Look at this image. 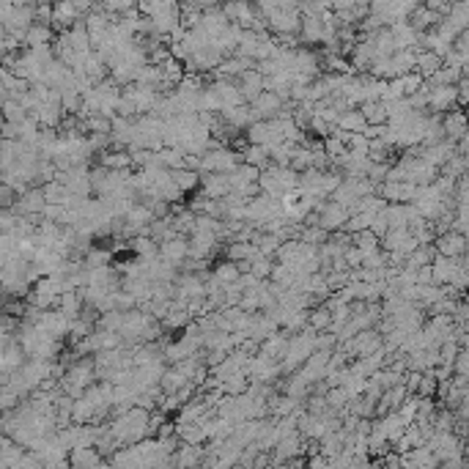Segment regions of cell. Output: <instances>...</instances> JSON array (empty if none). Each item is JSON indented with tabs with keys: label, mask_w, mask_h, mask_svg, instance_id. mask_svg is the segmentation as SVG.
I'll return each mask as SVG.
<instances>
[{
	"label": "cell",
	"mask_w": 469,
	"mask_h": 469,
	"mask_svg": "<svg viewBox=\"0 0 469 469\" xmlns=\"http://www.w3.org/2000/svg\"><path fill=\"white\" fill-rule=\"evenodd\" d=\"M316 335H318V332H313L310 327H307V329H302V332H296V335H291L288 354H285V360H283V365H280V368H285V371L302 368V365H305V362L316 354Z\"/></svg>",
	"instance_id": "cell-1"
},
{
	"label": "cell",
	"mask_w": 469,
	"mask_h": 469,
	"mask_svg": "<svg viewBox=\"0 0 469 469\" xmlns=\"http://www.w3.org/2000/svg\"><path fill=\"white\" fill-rule=\"evenodd\" d=\"M244 165V154L234 151V149H217V151H209L204 154V165H201V173L209 176V173H234Z\"/></svg>",
	"instance_id": "cell-2"
},
{
	"label": "cell",
	"mask_w": 469,
	"mask_h": 469,
	"mask_svg": "<svg viewBox=\"0 0 469 469\" xmlns=\"http://www.w3.org/2000/svg\"><path fill=\"white\" fill-rule=\"evenodd\" d=\"M244 140H247V146H263V149H274L277 143H283L274 121H255L244 132Z\"/></svg>",
	"instance_id": "cell-3"
},
{
	"label": "cell",
	"mask_w": 469,
	"mask_h": 469,
	"mask_svg": "<svg viewBox=\"0 0 469 469\" xmlns=\"http://www.w3.org/2000/svg\"><path fill=\"white\" fill-rule=\"evenodd\" d=\"M94 371H96V362H94V357L74 360V362L69 365V371H66V379H63V384H69L74 393H80L83 387H88V384L94 382Z\"/></svg>",
	"instance_id": "cell-4"
},
{
	"label": "cell",
	"mask_w": 469,
	"mask_h": 469,
	"mask_svg": "<svg viewBox=\"0 0 469 469\" xmlns=\"http://www.w3.org/2000/svg\"><path fill=\"white\" fill-rule=\"evenodd\" d=\"M160 258L176 269H182L187 261H190V239L187 236H176L171 241H162L160 244Z\"/></svg>",
	"instance_id": "cell-5"
},
{
	"label": "cell",
	"mask_w": 469,
	"mask_h": 469,
	"mask_svg": "<svg viewBox=\"0 0 469 469\" xmlns=\"http://www.w3.org/2000/svg\"><path fill=\"white\" fill-rule=\"evenodd\" d=\"M434 244H437V252H439L442 258H453V261H461L469 250L467 236L459 234V231H448V234L437 236Z\"/></svg>",
	"instance_id": "cell-6"
},
{
	"label": "cell",
	"mask_w": 469,
	"mask_h": 469,
	"mask_svg": "<svg viewBox=\"0 0 469 469\" xmlns=\"http://www.w3.org/2000/svg\"><path fill=\"white\" fill-rule=\"evenodd\" d=\"M47 209V195H44V187H30L25 195H19V204H17V215L19 217H41Z\"/></svg>",
	"instance_id": "cell-7"
},
{
	"label": "cell",
	"mask_w": 469,
	"mask_h": 469,
	"mask_svg": "<svg viewBox=\"0 0 469 469\" xmlns=\"http://www.w3.org/2000/svg\"><path fill=\"white\" fill-rule=\"evenodd\" d=\"M349 220H351V212H349L346 206L329 201V204L324 206V212H321L318 226H321L327 234H338V231H346V223H349Z\"/></svg>",
	"instance_id": "cell-8"
},
{
	"label": "cell",
	"mask_w": 469,
	"mask_h": 469,
	"mask_svg": "<svg viewBox=\"0 0 469 469\" xmlns=\"http://www.w3.org/2000/svg\"><path fill=\"white\" fill-rule=\"evenodd\" d=\"M442 129H445V138L450 140V143H461V138H467L469 135V118H467V110H450V113H445L442 116Z\"/></svg>",
	"instance_id": "cell-9"
},
{
	"label": "cell",
	"mask_w": 469,
	"mask_h": 469,
	"mask_svg": "<svg viewBox=\"0 0 469 469\" xmlns=\"http://www.w3.org/2000/svg\"><path fill=\"white\" fill-rule=\"evenodd\" d=\"M302 30V14H285V11H277L272 19H269V33L274 39H283V36H299Z\"/></svg>",
	"instance_id": "cell-10"
},
{
	"label": "cell",
	"mask_w": 469,
	"mask_h": 469,
	"mask_svg": "<svg viewBox=\"0 0 469 469\" xmlns=\"http://www.w3.org/2000/svg\"><path fill=\"white\" fill-rule=\"evenodd\" d=\"M283 107H285V102H283L277 94H272V91H263V94L252 102V113H255L258 121H274V118L283 113Z\"/></svg>",
	"instance_id": "cell-11"
},
{
	"label": "cell",
	"mask_w": 469,
	"mask_h": 469,
	"mask_svg": "<svg viewBox=\"0 0 469 469\" xmlns=\"http://www.w3.org/2000/svg\"><path fill=\"white\" fill-rule=\"evenodd\" d=\"M198 193H204V195L212 198V201H223V198L231 195L234 190H231V179H228L226 173H209V176L201 173V190H198Z\"/></svg>",
	"instance_id": "cell-12"
},
{
	"label": "cell",
	"mask_w": 469,
	"mask_h": 469,
	"mask_svg": "<svg viewBox=\"0 0 469 469\" xmlns=\"http://www.w3.org/2000/svg\"><path fill=\"white\" fill-rule=\"evenodd\" d=\"M288 343H291V335L285 332V329H280V332H274L269 340H263L261 343V360H266V362H277V360H285V354H288Z\"/></svg>",
	"instance_id": "cell-13"
},
{
	"label": "cell",
	"mask_w": 469,
	"mask_h": 469,
	"mask_svg": "<svg viewBox=\"0 0 469 469\" xmlns=\"http://www.w3.org/2000/svg\"><path fill=\"white\" fill-rule=\"evenodd\" d=\"M445 69V58L442 55H437L434 50H417V66H415V72L428 83L431 77H437L439 72Z\"/></svg>",
	"instance_id": "cell-14"
},
{
	"label": "cell",
	"mask_w": 469,
	"mask_h": 469,
	"mask_svg": "<svg viewBox=\"0 0 469 469\" xmlns=\"http://www.w3.org/2000/svg\"><path fill=\"white\" fill-rule=\"evenodd\" d=\"M55 39H58V33H55V28H52V25H41V22H36V25L25 33V50L52 47V44H55Z\"/></svg>",
	"instance_id": "cell-15"
},
{
	"label": "cell",
	"mask_w": 469,
	"mask_h": 469,
	"mask_svg": "<svg viewBox=\"0 0 469 469\" xmlns=\"http://www.w3.org/2000/svg\"><path fill=\"white\" fill-rule=\"evenodd\" d=\"M299 41H302V47H313V50H316V44H324V22H321V17H302Z\"/></svg>",
	"instance_id": "cell-16"
},
{
	"label": "cell",
	"mask_w": 469,
	"mask_h": 469,
	"mask_svg": "<svg viewBox=\"0 0 469 469\" xmlns=\"http://www.w3.org/2000/svg\"><path fill=\"white\" fill-rule=\"evenodd\" d=\"M96 165H102L113 173H124V171L135 168V160H132V151H105L96 157Z\"/></svg>",
	"instance_id": "cell-17"
},
{
	"label": "cell",
	"mask_w": 469,
	"mask_h": 469,
	"mask_svg": "<svg viewBox=\"0 0 469 469\" xmlns=\"http://www.w3.org/2000/svg\"><path fill=\"white\" fill-rule=\"evenodd\" d=\"M263 74L258 72V69H250L247 74H241L236 83H239V88H241V94H244V99H247V105H252L261 94H263Z\"/></svg>",
	"instance_id": "cell-18"
},
{
	"label": "cell",
	"mask_w": 469,
	"mask_h": 469,
	"mask_svg": "<svg viewBox=\"0 0 469 469\" xmlns=\"http://www.w3.org/2000/svg\"><path fill=\"white\" fill-rule=\"evenodd\" d=\"M434 283L437 285H450L453 280H456V274L461 272V261H453V258H437L434 261Z\"/></svg>",
	"instance_id": "cell-19"
},
{
	"label": "cell",
	"mask_w": 469,
	"mask_h": 469,
	"mask_svg": "<svg viewBox=\"0 0 469 469\" xmlns=\"http://www.w3.org/2000/svg\"><path fill=\"white\" fill-rule=\"evenodd\" d=\"M360 110H362L368 127H390V113H387L384 102H365Z\"/></svg>",
	"instance_id": "cell-20"
},
{
	"label": "cell",
	"mask_w": 469,
	"mask_h": 469,
	"mask_svg": "<svg viewBox=\"0 0 469 469\" xmlns=\"http://www.w3.org/2000/svg\"><path fill=\"white\" fill-rule=\"evenodd\" d=\"M335 127H338V129H343V132H349V135H365L368 121H365L362 110H349V113H343V116L338 118V124H335Z\"/></svg>",
	"instance_id": "cell-21"
},
{
	"label": "cell",
	"mask_w": 469,
	"mask_h": 469,
	"mask_svg": "<svg viewBox=\"0 0 469 469\" xmlns=\"http://www.w3.org/2000/svg\"><path fill=\"white\" fill-rule=\"evenodd\" d=\"M83 307H85V302H83L80 291H66V294L61 296V302H58V310H61L69 321H77V318L83 316Z\"/></svg>",
	"instance_id": "cell-22"
},
{
	"label": "cell",
	"mask_w": 469,
	"mask_h": 469,
	"mask_svg": "<svg viewBox=\"0 0 469 469\" xmlns=\"http://www.w3.org/2000/svg\"><path fill=\"white\" fill-rule=\"evenodd\" d=\"M332 324H335V318H332V310L327 307V305H318V307H313L310 313H307V327L313 329V332H329L332 329Z\"/></svg>",
	"instance_id": "cell-23"
},
{
	"label": "cell",
	"mask_w": 469,
	"mask_h": 469,
	"mask_svg": "<svg viewBox=\"0 0 469 469\" xmlns=\"http://www.w3.org/2000/svg\"><path fill=\"white\" fill-rule=\"evenodd\" d=\"M226 252V261H234V263H241V261H252L258 255V247L250 244V241H231L223 247Z\"/></svg>",
	"instance_id": "cell-24"
},
{
	"label": "cell",
	"mask_w": 469,
	"mask_h": 469,
	"mask_svg": "<svg viewBox=\"0 0 469 469\" xmlns=\"http://www.w3.org/2000/svg\"><path fill=\"white\" fill-rule=\"evenodd\" d=\"M212 274H215V280L217 283H223V285H234V283H239L241 280V269L236 266L234 261H217L215 266H212Z\"/></svg>",
	"instance_id": "cell-25"
},
{
	"label": "cell",
	"mask_w": 469,
	"mask_h": 469,
	"mask_svg": "<svg viewBox=\"0 0 469 469\" xmlns=\"http://www.w3.org/2000/svg\"><path fill=\"white\" fill-rule=\"evenodd\" d=\"M241 154H244V165H252V168H258V171L272 168V151L263 149V146H247Z\"/></svg>",
	"instance_id": "cell-26"
},
{
	"label": "cell",
	"mask_w": 469,
	"mask_h": 469,
	"mask_svg": "<svg viewBox=\"0 0 469 469\" xmlns=\"http://www.w3.org/2000/svg\"><path fill=\"white\" fill-rule=\"evenodd\" d=\"M184 157H187L184 149H162L157 154V165H162V168L176 173V171H184Z\"/></svg>",
	"instance_id": "cell-27"
},
{
	"label": "cell",
	"mask_w": 469,
	"mask_h": 469,
	"mask_svg": "<svg viewBox=\"0 0 469 469\" xmlns=\"http://www.w3.org/2000/svg\"><path fill=\"white\" fill-rule=\"evenodd\" d=\"M129 250H132L135 258H154V255H160V244L151 236H135V239H129Z\"/></svg>",
	"instance_id": "cell-28"
},
{
	"label": "cell",
	"mask_w": 469,
	"mask_h": 469,
	"mask_svg": "<svg viewBox=\"0 0 469 469\" xmlns=\"http://www.w3.org/2000/svg\"><path fill=\"white\" fill-rule=\"evenodd\" d=\"M252 244H255V247H258V252H261V255H266V258H277V252H280V247H283V241H280L277 236L263 234V231H258V234H255Z\"/></svg>",
	"instance_id": "cell-29"
},
{
	"label": "cell",
	"mask_w": 469,
	"mask_h": 469,
	"mask_svg": "<svg viewBox=\"0 0 469 469\" xmlns=\"http://www.w3.org/2000/svg\"><path fill=\"white\" fill-rule=\"evenodd\" d=\"M69 39H72V47H74L77 52H94V47H91V33H88V28H85L83 19L69 30Z\"/></svg>",
	"instance_id": "cell-30"
},
{
	"label": "cell",
	"mask_w": 469,
	"mask_h": 469,
	"mask_svg": "<svg viewBox=\"0 0 469 469\" xmlns=\"http://www.w3.org/2000/svg\"><path fill=\"white\" fill-rule=\"evenodd\" d=\"M201 113H223V96L217 91V85H206L201 94Z\"/></svg>",
	"instance_id": "cell-31"
},
{
	"label": "cell",
	"mask_w": 469,
	"mask_h": 469,
	"mask_svg": "<svg viewBox=\"0 0 469 469\" xmlns=\"http://www.w3.org/2000/svg\"><path fill=\"white\" fill-rule=\"evenodd\" d=\"M3 118H6V124H22V121H28L30 118V113L25 110V105L22 102H17V99H6L3 102Z\"/></svg>",
	"instance_id": "cell-32"
},
{
	"label": "cell",
	"mask_w": 469,
	"mask_h": 469,
	"mask_svg": "<svg viewBox=\"0 0 469 469\" xmlns=\"http://www.w3.org/2000/svg\"><path fill=\"white\" fill-rule=\"evenodd\" d=\"M173 182H176V187H179L184 195L201 190V173H195V171H176V173H173Z\"/></svg>",
	"instance_id": "cell-33"
},
{
	"label": "cell",
	"mask_w": 469,
	"mask_h": 469,
	"mask_svg": "<svg viewBox=\"0 0 469 469\" xmlns=\"http://www.w3.org/2000/svg\"><path fill=\"white\" fill-rule=\"evenodd\" d=\"M85 135H110L113 138V118H107V116H91L88 121H85Z\"/></svg>",
	"instance_id": "cell-34"
},
{
	"label": "cell",
	"mask_w": 469,
	"mask_h": 469,
	"mask_svg": "<svg viewBox=\"0 0 469 469\" xmlns=\"http://www.w3.org/2000/svg\"><path fill=\"white\" fill-rule=\"evenodd\" d=\"M294 149H296V146H294V143H285V140L277 143L274 149H269V151H272V165H274V168H291Z\"/></svg>",
	"instance_id": "cell-35"
},
{
	"label": "cell",
	"mask_w": 469,
	"mask_h": 469,
	"mask_svg": "<svg viewBox=\"0 0 469 469\" xmlns=\"http://www.w3.org/2000/svg\"><path fill=\"white\" fill-rule=\"evenodd\" d=\"M313 168V151L307 146H296L294 149V157H291V171L294 173H305Z\"/></svg>",
	"instance_id": "cell-36"
},
{
	"label": "cell",
	"mask_w": 469,
	"mask_h": 469,
	"mask_svg": "<svg viewBox=\"0 0 469 469\" xmlns=\"http://www.w3.org/2000/svg\"><path fill=\"white\" fill-rule=\"evenodd\" d=\"M294 280H296V272H294L291 266H285V263H274V272H272L269 283H274V285H283V288H288V291H291Z\"/></svg>",
	"instance_id": "cell-37"
},
{
	"label": "cell",
	"mask_w": 469,
	"mask_h": 469,
	"mask_svg": "<svg viewBox=\"0 0 469 469\" xmlns=\"http://www.w3.org/2000/svg\"><path fill=\"white\" fill-rule=\"evenodd\" d=\"M354 247H360L365 255H371V252H379L382 250V239L373 234V231H362V234H354Z\"/></svg>",
	"instance_id": "cell-38"
},
{
	"label": "cell",
	"mask_w": 469,
	"mask_h": 469,
	"mask_svg": "<svg viewBox=\"0 0 469 469\" xmlns=\"http://www.w3.org/2000/svg\"><path fill=\"white\" fill-rule=\"evenodd\" d=\"M379 198H384L387 204H404V184H398V182L379 184Z\"/></svg>",
	"instance_id": "cell-39"
},
{
	"label": "cell",
	"mask_w": 469,
	"mask_h": 469,
	"mask_svg": "<svg viewBox=\"0 0 469 469\" xmlns=\"http://www.w3.org/2000/svg\"><path fill=\"white\" fill-rule=\"evenodd\" d=\"M329 236L332 234H327L321 226H313V228H305V231H302V239H299V241H305V244H310V247L318 250V247H324V244L329 241Z\"/></svg>",
	"instance_id": "cell-40"
},
{
	"label": "cell",
	"mask_w": 469,
	"mask_h": 469,
	"mask_svg": "<svg viewBox=\"0 0 469 469\" xmlns=\"http://www.w3.org/2000/svg\"><path fill=\"white\" fill-rule=\"evenodd\" d=\"M324 149H327V157L332 160V162H340L346 154H349V146L338 138V135H332V138H327L324 140Z\"/></svg>",
	"instance_id": "cell-41"
},
{
	"label": "cell",
	"mask_w": 469,
	"mask_h": 469,
	"mask_svg": "<svg viewBox=\"0 0 469 469\" xmlns=\"http://www.w3.org/2000/svg\"><path fill=\"white\" fill-rule=\"evenodd\" d=\"M376 215H351V220L346 223V234H362V231H371V223H373Z\"/></svg>",
	"instance_id": "cell-42"
},
{
	"label": "cell",
	"mask_w": 469,
	"mask_h": 469,
	"mask_svg": "<svg viewBox=\"0 0 469 469\" xmlns=\"http://www.w3.org/2000/svg\"><path fill=\"white\" fill-rule=\"evenodd\" d=\"M184 382H187V376L182 373V368H179V365L168 368V371H165V376H162V387H165V390H179V387H184Z\"/></svg>",
	"instance_id": "cell-43"
},
{
	"label": "cell",
	"mask_w": 469,
	"mask_h": 469,
	"mask_svg": "<svg viewBox=\"0 0 469 469\" xmlns=\"http://www.w3.org/2000/svg\"><path fill=\"white\" fill-rule=\"evenodd\" d=\"M371 231L379 236V239H384V236L390 234V220H387V212H382V215H376V217H373V223H371Z\"/></svg>",
	"instance_id": "cell-44"
},
{
	"label": "cell",
	"mask_w": 469,
	"mask_h": 469,
	"mask_svg": "<svg viewBox=\"0 0 469 469\" xmlns=\"http://www.w3.org/2000/svg\"><path fill=\"white\" fill-rule=\"evenodd\" d=\"M17 223H19V215L17 212H0V228H3V234H14L17 231Z\"/></svg>",
	"instance_id": "cell-45"
},
{
	"label": "cell",
	"mask_w": 469,
	"mask_h": 469,
	"mask_svg": "<svg viewBox=\"0 0 469 469\" xmlns=\"http://www.w3.org/2000/svg\"><path fill=\"white\" fill-rule=\"evenodd\" d=\"M247 373H236L231 379H226L223 382V390H228V393H239V390H244V384H247V379H244Z\"/></svg>",
	"instance_id": "cell-46"
}]
</instances>
